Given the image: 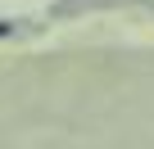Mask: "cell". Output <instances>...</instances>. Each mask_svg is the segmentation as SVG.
Here are the masks:
<instances>
[{
  "label": "cell",
  "instance_id": "1",
  "mask_svg": "<svg viewBox=\"0 0 154 149\" xmlns=\"http://www.w3.org/2000/svg\"><path fill=\"white\" fill-rule=\"evenodd\" d=\"M0 36H9V27H5V23H0Z\"/></svg>",
  "mask_w": 154,
  "mask_h": 149
}]
</instances>
